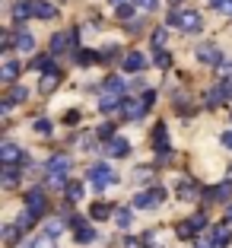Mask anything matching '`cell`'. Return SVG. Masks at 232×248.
<instances>
[{
    "label": "cell",
    "mask_w": 232,
    "mask_h": 248,
    "mask_svg": "<svg viewBox=\"0 0 232 248\" xmlns=\"http://www.w3.org/2000/svg\"><path fill=\"white\" fill-rule=\"evenodd\" d=\"M169 26H178L182 32H201L203 16L197 10H172L169 13Z\"/></svg>",
    "instance_id": "6da1fadb"
},
{
    "label": "cell",
    "mask_w": 232,
    "mask_h": 248,
    "mask_svg": "<svg viewBox=\"0 0 232 248\" xmlns=\"http://www.w3.org/2000/svg\"><path fill=\"white\" fill-rule=\"evenodd\" d=\"M67 172H70V159H67V156H51L48 159V185L61 188L64 178H67Z\"/></svg>",
    "instance_id": "7a4b0ae2"
},
{
    "label": "cell",
    "mask_w": 232,
    "mask_h": 248,
    "mask_svg": "<svg viewBox=\"0 0 232 248\" xmlns=\"http://www.w3.org/2000/svg\"><path fill=\"white\" fill-rule=\"evenodd\" d=\"M89 182H93V188H111V185L118 182V175H115V169L111 166H93L89 169Z\"/></svg>",
    "instance_id": "3957f363"
},
{
    "label": "cell",
    "mask_w": 232,
    "mask_h": 248,
    "mask_svg": "<svg viewBox=\"0 0 232 248\" xmlns=\"http://www.w3.org/2000/svg\"><path fill=\"white\" fill-rule=\"evenodd\" d=\"M207 226V213H194L191 219H185V223H178V239H194L197 235V229H203Z\"/></svg>",
    "instance_id": "277c9868"
},
{
    "label": "cell",
    "mask_w": 232,
    "mask_h": 248,
    "mask_svg": "<svg viewBox=\"0 0 232 248\" xmlns=\"http://www.w3.org/2000/svg\"><path fill=\"white\" fill-rule=\"evenodd\" d=\"M197 61L201 64H210V67H223V54H219L217 45H201L197 48Z\"/></svg>",
    "instance_id": "5b68a950"
},
{
    "label": "cell",
    "mask_w": 232,
    "mask_h": 248,
    "mask_svg": "<svg viewBox=\"0 0 232 248\" xmlns=\"http://www.w3.org/2000/svg\"><path fill=\"white\" fill-rule=\"evenodd\" d=\"M45 207H48V201H45V191H42V188H32L29 194H26V210H32L35 217H42Z\"/></svg>",
    "instance_id": "8992f818"
},
{
    "label": "cell",
    "mask_w": 232,
    "mask_h": 248,
    "mask_svg": "<svg viewBox=\"0 0 232 248\" xmlns=\"http://www.w3.org/2000/svg\"><path fill=\"white\" fill-rule=\"evenodd\" d=\"M77 35H80V32H54V35H51V54L67 51V48L77 42Z\"/></svg>",
    "instance_id": "52a82bcc"
},
{
    "label": "cell",
    "mask_w": 232,
    "mask_h": 248,
    "mask_svg": "<svg viewBox=\"0 0 232 248\" xmlns=\"http://www.w3.org/2000/svg\"><path fill=\"white\" fill-rule=\"evenodd\" d=\"M162 197H166V191H162V188L143 191V194L134 197V207H156V204H162Z\"/></svg>",
    "instance_id": "ba28073f"
},
{
    "label": "cell",
    "mask_w": 232,
    "mask_h": 248,
    "mask_svg": "<svg viewBox=\"0 0 232 248\" xmlns=\"http://www.w3.org/2000/svg\"><path fill=\"white\" fill-rule=\"evenodd\" d=\"M73 232H77L73 239L80 242V245H89V242L95 239V232H93V229L86 226V219H83V217H77V219H73Z\"/></svg>",
    "instance_id": "9c48e42d"
},
{
    "label": "cell",
    "mask_w": 232,
    "mask_h": 248,
    "mask_svg": "<svg viewBox=\"0 0 232 248\" xmlns=\"http://www.w3.org/2000/svg\"><path fill=\"white\" fill-rule=\"evenodd\" d=\"M121 67H124L127 73H140V70L146 67V58H143L140 51H131V54H124V58H121Z\"/></svg>",
    "instance_id": "30bf717a"
},
{
    "label": "cell",
    "mask_w": 232,
    "mask_h": 248,
    "mask_svg": "<svg viewBox=\"0 0 232 248\" xmlns=\"http://www.w3.org/2000/svg\"><path fill=\"white\" fill-rule=\"evenodd\" d=\"M175 197H178V201H197V197H201V191L194 188V182L182 178V182L175 185Z\"/></svg>",
    "instance_id": "8fae6325"
},
{
    "label": "cell",
    "mask_w": 232,
    "mask_h": 248,
    "mask_svg": "<svg viewBox=\"0 0 232 248\" xmlns=\"http://www.w3.org/2000/svg\"><path fill=\"white\" fill-rule=\"evenodd\" d=\"M229 223H219V226H213V232H210V245L213 248H226L229 245Z\"/></svg>",
    "instance_id": "7c38bea8"
},
{
    "label": "cell",
    "mask_w": 232,
    "mask_h": 248,
    "mask_svg": "<svg viewBox=\"0 0 232 248\" xmlns=\"http://www.w3.org/2000/svg\"><path fill=\"white\" fill-rule=\"evenodd\" d=\"M19 159H22V150L16 143H3L0 146V162H3V166H16Z\"/></svg>",
    "instance_id": "4fadbf2b"
},
{
    "label": "cell",
    "mask_w": 232,
    "mask_h": 248,
    "mask_svg": "<svg viewBox=\"0 0 232 248\" xmlns=\"http://www.w3.org/2000/svg\"><path fill=\"white\" fill-rule=\"evenodd\" d=\"M121 108H124V118H131V121H137V118L146 115V105L143 102H134V99H124Z\"/></svg>",
    "instance_id": "5bb4252c"
},
{
    "label": "cell",
    "mask_w": 232,
    "mask_h": 248,
    "mask_svg": "<svg viewBox=\"0 0 232 248\" xmlns=\"http://www.w3.org/2000/svg\"><path fill=\"white\" fill-rule=\"evenodd\" d=\"M13 45H16V51L26 54V51H32V48H35V38H32L29 32H16V35H13Z\"/></svg>",
    "instance_id": "9a60e30c"
},
{
    "label": "cell",
    "mask_w": 232,
    "mask_h": 248,
    "mask_svg": "<svg viewBox=\"0 0 232 248\" xmlns=\"http://www.w3.org/2000/svg\"><path fill=\"white\" fill-rule=\"evenodd\" d=\"M16 77H19V61H7V64H3V70H0V80L7 83V86H13Z\"/></svg>",
    "instance_id": "2e32d148"
},
{
    "label": "cell",
    "mask_w": 232,
    "mask_h": 248,
    "mask_svg": "<svg viewBox=\"0 0 232 248\" xmlns=\"http://www.w3.org/2000/svg\"><path fill=\"white\" fill-rule=\"evenodd\" d=\"M124 89H127V83L121 77H108L105 80V95H124Z\"/></svg>",
    "instance_id": "e0dca14e"
},
{
    "label": "cell",
    "mask_w": 232,
    "mask_h": 248,
    "mask_svg": "<svg viewBox=\"0 0 232 248\" xmlns=\"http://www.w3.org/2000/svg\"><path fill=\"white\" fill-rule=\"evenodd\" d=\"M153 146L159 150V153H166L169 150V137H166V124H156V134H153Z\"/></svg>",
    "instance_id": "ac0fdd59"
},
{
    "label": "cell",
    "mask_w": 232,
    "mask_h": 248,
    "mask_svg": "<svg viewBox=\"0 0 232 248\" xmlns=\"http://www.w3.org/2000/svg\"><path fill=\"white\" fill-rule=\"evenodd\" d=\"M58 83H61V73L51 70V73H45V77H42V86H38V89H42V93H54Z\"/></svg>",
    "instance_id": "d6986e66"
},
{
    "label": "cell",
    "mask_w": 232,
    "mask_h": 248,
    "mask_svg": "<svg viewBox=\"0 0 232 248\" xmlns=\"http://www.w3.org/2000/svg\"><path fill=\"white\" fill-rule=\"evenodd\" d=\"M29 16H35V3H16V7H13V19L16 22L29 19Z\"/></svg>",
    "instance_id": "ffe728a7"
},
{
    "label": "cell",
    "mask_w": 232,
    "mask_h": 248,
    "mask_svg": "<svg viewBox=\"0 0 232 248\" xmlns=\"http://www.w3.org/2000/svg\"><path fill=\"white\" fill-rule=\"evenodd\" d=\"M108 153H111V156H127V153H131V143H127L124 137H115V140L108 143Z\"/></svg>",
    "instance_id": "44dd1931"
},
{
    "label": "cell",
    "mask_w": 232,
    "mask_h": 248,
    "mask_svg": "<svg viewBox=\"0 0 232 248\" xmlns=\"http://www.w3.org/2000/svg\"><path fill=\"white\" fill-rule=\"evenodd\" d=\"M83 194H86V188H83L80 182H70V185H67V201H70V204H80Z\"/></svg>",
    "instance_id": "7402d4cb"
},
{
    "label": "cell",
    "mask_w": 232,
    "mask_h": 248,
    "mask_svg": "<svg viewBox=\"0 0 232 248\" xmlns=\"http://www.w3.org/2000/svg\"><path fill=\"white\" fill-rule=\"evenodd\" d=\"M0 182H3V188H16V182H19V172H16V166H3V175H0Z\"/></svg>",
    "instance_id": "603a6c76"
},
{
    "label": "cell",
    "mask_w": 232,
    "mask_h": 248,
    "mask_svg": "<svg viewBox=\"0 0 232 248\" xmlns=\"http://www.w3.org/2000/svg\"><path fill=\"white\" fill-rule=\"evenodd\" d=\"M35 16H38V19H54L58 10L51 7V3H45V0H35Z\"/></svg>",
    "instance_id": "cb8c5ba5"
},
{
    "label": "cell",
    "mask_w": 232,
    "mask_h": 248,
    "mask_svg": "<svg viewBox=\"0 0 232 248\" xmlns=\"http://www.w3.org/2000/svg\"><path fill=\"white\" fill-rule=\"evenodd\" d=\"M229 194H232V182H226V185H219V188L207 191V201H226Z\"/></svg>",
    "instance_id": "d4e9b609"
},
{
    "label": "cell",
    "mask_w": 232,
    "mask_h": 248,
    "mask_svg": "<svg viewBox=\"0 0 232 248\" xmlns=\"http://www.w3.org/2000/svg\"><path fill=\"white\" fill-rule=\"evenodd\" d=\"M26 99H29V89L26 86H10V99H7L10 105L13 102H26Z\"/></svg>",
    "instance_id": "484cf974"
},
{
    "label": "cell",
    "mask_w": 232,
    "mask_h": 248,
    "mask_svg": "<svg viewBox=\"0 0 232 248\" xmlns=\"http://www.w3.org/2000/svg\"><path fill=\"white\" fill-rule=\"evenodd\" d=\"M89 217H93V219H108V217H111V207H108V204H102V201H99V204H93Z\"/></svg>",
    "instance_id": "4316f807"
},
{
    "label": "cell",
    "mask_w": 232,
    "mask_h": 248,
    "mask_svg": "<svg viewBox=\"0 0 232 248\" xmlns=\"http://www.w3.org/2000/svg\"><path fill=\"white\" fill-rule=\"evenodd\" d=\"M35 213H32V210H22L19 213V219H16V226H19V229H29V226H35Z\"/></svg>",
    "instance_id": "83f0119b"
},
{
    "label": "cell",
    "mask_w": 232,
    "mask_h": 248,
    "mask_svg": "<svg viewBox=\"0 0 232 248\" xmlns=\"http://www.w3.org/2000/svg\"><path fill=\"white\" fill-rule=\"evenodd\" d=\"M115 223H118L121 229H131V223H134V213H131V210H118V213H115Z\"/></svg>",
    "instance_id": "f1b7e54d"
},
{
    "label": "cell",
    "mask_w": 232,
    "mask_h": 248,
    "mask_svg": "<svg viewBox=\"0 0 232 248\" xmlns=\"http://www.w3.org/2000/svg\"><path fill=\"white\" fill-rule=\"evenodd\" d=\"M219 102H223V93H219V89H210V93L203 95V105H207V108H217Z\"/></svg>",
    "instance_id": "f546056e"
},
{
    "label": "cell",
    "mask_w": 232,
    "mask_h": 248,
    "mask_svg": "<svg viewBox=\"0 0 232 248\" xmlns=\"http://www.w3.org/2000/svg\"><path fill=\"white\" fill-rule=\"evenodd\" d=\"M3 242H7V245H16V242H19V226H3Z\"/></svg>",
    "instance_id": "4dcf8cb0"
},
{
    "label": "cell",
    "mask_w": 232,
    "mask_h": 248,
    "mask_svg": "<svg viewBox=\"0 0 232 248\" xmlns=\"http://www.w3.org/2000/svg\"><path fill=\"white\" fill-rule=\"evenodd\" d=\"M95 58H99V54H95V51H86V48H83V51H77V58H73V61H77V64H83V67H86V64H93Z\"/></svg>",
    "instance_id": "1f68e13d"
},
{
    "label": "cell",
    "mask_w": 232,
    "mask_h": 248,
    "mask_svg": "<svg viewBox=\"0 0 232 248\" xmlns=\"http://www.w3.org/2000/svg\"><path fill=\"white\" fill-rule=\"evenodd\" d=\"M95 137L99 140H115V127H111V124H102L99 131H95Z\"/></svg>",
    "instance_id": "d6a6232c"
},
{
    "label": "cell",
    "mask_w": 232,
    "mask_h": 248,
    "mask_svg": "<svg viewBox=\"0 0 232 248\" xmlns=\"http://www.w3.org/2000/svg\"><path fill=\"white\" fill-rule=\"evenodd\" d=\"M115 105H118V95H105L99 102V111H115Z\"/></svg>",
    "instance_id": "836d02e7"
},
{
    "label": "cell",
    "mask_w": 232,
    "mask_h": 248,
    "mask_svg": "<svg viewBox=\"0 0 232 248\" xmlns=\"http://www.w3.org/2000/svg\"><path fill=\"white\" fill-rule=\"evenodd\" d=\"M51 127H54V124H51L48 118H38L35 121V134H51Z\"/></svg>",
    "instance_id": "e575fe53"
},
{
    "label": "cell",
    "mask_w": 232,
    "mask_h": 248,
    "mask_svg": "<svg viewBox=\"0 0 232 248\" xmlns=\"http://www.w3.org/2000/svg\"><path fill=\"white\" fill-rule=\"evenodd\" d=\"M32 248H58V245H54V239H51V235H42V239L32 242Z\"/></svg>",
    "instance_id": "d590c367"
},
{
    "label": "cell",
    "mask_w": 232,
    "mask_h": 248,
    "mask_svg": "<svg viewBox=\"0 0 232 248\" xmlns=\"http://www.w3.org/2000/svg\"><path fill=\"white\" fill-rule=\"evenodd\" d=\"M134 16V3H121L118 7V19H131Z\"/></svg>",
    "instance_id": "8d00e7d4"
},
{
    "label": "cell",
    "mask_w": 232,
    "mask_h": 248,
    "mask_svg": "<svg viewBox=\"0 0 232 248\" xmlns=\"http://www.w3.org/2000/svg\"><path fill=\"white\" fill-rule=\"evenodd\" d=\"M153 178V169H137L134 172V182H150Z\"/></svg>",
    "instance_id": "74e56055"
},
{
    "label": "cell",
    "mask_w": 232,
    "mask_h": 248,
    "mask_svg": "<svg viewBox=\"0 0 232 248\" xmlns=\"http://www.w3.org/2000/svg\"><path fill=\"white\" fill-rule=\"evenodd\" d=\"M137 7H140V10H150V13H153V10H159V0H137Z\"/></svg>",
    "instance_id": "f35d334b"
},
{
    "label": "cell",
    "mask_w": 232,
    "mask_h": 248,
    "mask_svg": "<svg viewBox=\"0 0 232 248\" xmlns=\"http://www.w3.org/2000/svg\"><path fill=\"white\" fill-rule=\"evenodd\" d=\"M153 45H156V48H162V45H166V29H156V35H153Z\"/></svg>",
    "instance_id": "ab89813d"
},
{
    "label": "cell",
    "mask_w": 232,
    "mask_h": 248,
    "mask_svg": "<svg viewBox=\"0 0 232 248\" xmlns=\"http://www.w3.org/2000/svg\"><path fill=\"white\" fill-rule=\"evenodd\" d=\"M156 64H159V67H169V64H172V58H169L166 51H156Z\"/></svg>",
    "instance_id": "60d3db41"
},
{
    "label": "cell",
    "mask_w": 232,
    "mask_h": 248,
    "mask_svg": "<svg viewBox=\"0 0 232 248\" xmlns=\"http://www.w3.org/2000/svg\"><path fill=\"white\" fill-rule=\"evenodd\" d=\"M219 93H223V99H232V80H226L223 86H219Z\"/></svg>",
    "instance_id": "b9f144b4"
},
{
    "label": "cell",
    "mask_w": 232,
    "mask_h": 248,
    "mask_svg": "<svg viewBox=\"0 0 232 248\" xmlns=\"http://www.w3.org/2000/svg\"><path fill=\"white\" fill-rule=\"evenodd\" d=\"M61 232V223H58V219H51V223H48V235H51V239H54V235H58Z\"/></svg>",
    "instance_id": "7bdbcfd3"
},
{
    "label": "cell",
    "mask_w": 232,
    "mask_h": 248,
    "mask_svg": "<svg viewBox=\"0 0 232 248\" xmlns=\"http://www.w3.org/2000/svg\"><path fill=\"white\" fill-rule=\"evenodd\" d=\"M48 64H51L48 58H35V61H32V67H38V70H45V67H48Z\"/></svg>",
    "instance_id": "ee69618b"
},
{
    "label": "cell",
    "mask_w": 232,
    "mask_h": 248,
    "mask_svg": "<svg viewBox=\"0 0 232 248\" xmlns=\"http://www.w3.org/2000/svg\"><path fill=\"white\" fill-rule=\"evenodd\" d=\"M223 146H226V150H232V131L223 134Z\"/></svg>",
    "instance_id": "f6af8a7d"
},
{
    "label": "cell",
    "mask_w": 232,
    "mask_h": 248,
    "mask_svg": "<svg viewBox=\"0 0 232 248\" xmlns=\"http://www.w3.org/2000/svg\"><path fill=\"white\" fill-rule=\"evenodd\" d=\"M219 70L226 73V80H232V64H226V61H223V67H219Z\"/></svg>",
    "instance_id": "bcb514c9"
},
{
    "label": "cell",
    "mask_w": 232,
    "mask_h": 248,
    "mask_svg": "<svg viewBox=\"0 0 232 248\" xmlns=\"http://www.w3.org/2000/svg\"><path fill=\"white\" fill-rule=\"evenodd\" d=\"M194 248H213V245H210V239H207V242H203V239H197V242H194Z\"/></svg>",
    "instance_id": "7dc6e473"
},
{
    "label": "cell",
    "mask_w": 232,
    "mask_h": 248,
    "mask_svg": "<svg viewBox=\"0 0 232 248\" xmlns=\"http://www.w3.org/2000/svg\"><path fill=\"white\" fill-rule=\"evenodd\" d=\"M223 10H226V13L232 16V0H226V7H223Z\"/></svg>",
    "instance_id": "c3c4849f"
},
{
    "label": "cell",
    "mask_w": 232,
    "mask_h": 248,
    "mask_svg": "<svg viewBox=\"0 0 232 248\" xmlns=\"http://www.w3.org/2000/svg\"><path fill=\"white\" fill-rule=\"evenodd\" d=\"M210 3L213 7H226V0H210Z\"/></svg>",
    "instance_id": "681fc988"
},
{
    "label": "cell",
    "mask_w": 232,
    "mask_h": 248,
    "mask_svg": "<svg viewBox=\"0 0 232 248\" xmlns=\"http://www.w3.org/2000/svg\"><path fill=\"white\" fill-rule=\"evenodd\" d=\"M226 219H229V223H232V207H229V210H226Z\"/></svg>",
    "instance_id": "f907efd6"
},
{
    "label": "cell",
    "mask_w": 232,
    "mask_h": 248,
    "mask_svg": "<svg viewBox=\"0 0 232 248\" xmlns=\"http://www.w3.org/2000/svg\"><path fill=\"white\" fill-rule=\"evenodd\" d=\"M172 3H175V7H178V3H182V0H172Z\"/></svg>",
    "instance_id": "816d5d0a"
},
{
    "label": "cell",
    "mask_w": 232,
    "mask_h": 248,
    "mask_svg": "<svg viewBox=\"0 0 232 248\" xmlns=\"http://www.w3.org/2000/svg\"><path fill=\"white\" fill-rule=\"evenodd\" d=\"M115 3H118V7H121V3H124V0H115Z\"/></svg>",
    "instance_id": "f5cc1de1"
}]
</instances>
